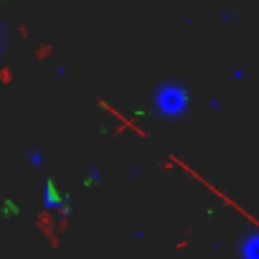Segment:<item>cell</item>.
<instances>
[{
  "label": "cell",
  "instance_id": "6da1fadb",
  "mask_svg": "<svg viewBox=\"0 0 259 259\" xmlns=\"http://www.w3.org/2000/svg\"><path fill=\"white\" fill-rule=\"evenodd\" d=\"M155 107L165 117H178L188 107V92L181 84H163L155 94Z\"/></svg>",
  "mask_w": 259,
  "mask_h": 259
},
{
  "label": "cell",
  "instance_id": "7a4b0ae2",
  "mask_svg": "<svg viewBox=\"0 0 259 259\" xmlns=\"http://www.w3.org/2000/svg\"><path fill=\"white\" fill-rule=\"evenodd\" d=\"M239 251H241V259H259V231L244 236Z\"/></svg>",
  "mask_w": 259,
  "mask_h": 259
},
{
  "label": "cell",
  "instance_id": "3957f363",
  "mask_svg": "<svg viewBox=\"0 0 259 259\" xmlns=\"http://www.w3.org/2000/svg\"><path fill=\"white\" fill-rule=\"evenodd\" d=\"M41 163H44V153L31 150V165H41Z\"/></svg>",
  "mask_w": 259,
  "mask_h": 259
}]
</instances>
